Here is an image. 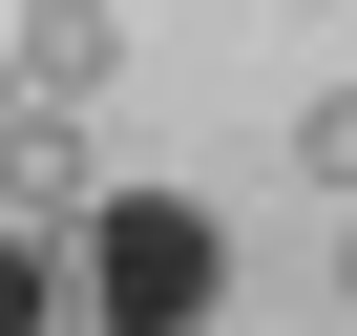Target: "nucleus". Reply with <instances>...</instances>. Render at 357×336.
I'll list each match as a JSON object with an SVG mask.
<instances>
[{
    "instance_id": "1",
    "label": "nucleus",
    "mask_w": 357,
    "mask_h": 336,
    "mask_svg": "<svg viewBox=\"0 0 357 336\" xmlns=\"http://www.w3.org/2000/svg\"><path fill=\"white\" fill-rule=\"evenodd\" d=\"M84 315H105V336H211V315H231V231H211L190 190H105V211H84Z\"/></svg>"
},
{
    "instance_id": "2",
    "label": "nucleus",
    "mask_w": 357,
    "mask_h": 336,
    "mask_svg": "<svg viewBox=\"0 0 357 336\" xmlns=\"http://www.w3.org/2000/svg\"><path fill=\"white\" fill-rule=\"evenodd\" d=\"M0 84H22V105H63V126H84V105L126 84V22H105V0H0Z\"/></svg>"
},
{
    "instance_id": "3",
    "label": "nucleus",
    "mask_w": 357,
    "mask_h": 336,
    "mask_svg": "<svg viewBox=\"0 0 357 336\" xmlns=\"http://www.w3.org/2000/svg\"><path fill=\"white\" fill-rule=\"evenodd\" d=\"M63 315H84V252L63 231H0V336H63Z\"/></svg>"
},
{
    "instance_id": "4",
    "label": "nucleus",
    "mask_w": 357,
    "mask_h": 336,
    "mask_svg": "<svg viewBox=\"0 0 357 336\" xmlns=\"http://www.w3.org/2000/svg\"><path fill=\"white\" fill-rule=\"evenodd\" d=\"M294 168H315V190L357 211V84H315V105H294Z\"/></svg>"
},
{
    "instance_id": "5",
    "label": "nucleus",
    "mask_w": 357,
    "mask_h": 336,
    "mask_svg": "<svg viewBox=\"0 0 357 336\" xmlns=\"http://www.w3.org/2000/svg\"><path fill=\"white\" fill-rule=\"evenodd\" d=\"M336 336H357V252H336Z\"/></svg>"
},
{
    "instance_id": "6",
    "label": "nucleus",
    "mask_w": 357,
    "mask_h": 336,
    "mask_svg": "<svg viewBox=\"0 0 357 336\" xmlns=\"http://www.w3.org/2000/svg\"><path fill=\"white\" fill-rule=\"evenodd\" d=\"M63 336H105V315H63Z\"/></svg>"
}]
</instances>
